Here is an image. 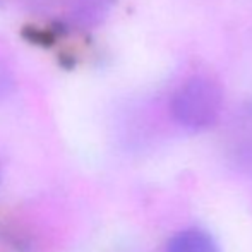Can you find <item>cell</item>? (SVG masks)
<instances>
[{
  "label": "cell",
  "mask_w": 252,
  "mask_h": 252,
  "mask_svg": "<svg viewBox=\"0 0 252 252\" xmlns=\"http://www.w3.org/2000/svg\"><path fill=\"white\" fill-rule=\"evenodd\" d=\"M16 81H14V74L9 69L7 63H3L0 60V103L10 96V93L14 91Z\"/></svg>",
  "instance_id": "cell-4"
},
{
  "label": "cell",
  "mask_w": 252,
  "mask_h": 252,
  "mask_svg": "<svg viewBox=\"0 0 252 252\" xmlns=\"http://www.w3.org/2000/svg\"><path fill=\"white\" fill-rule=\"evenodd\" d=\"M223 94L213 79L204 76L190 77L173 94L172 115L180 127L199 132L216 124L221 112Z\"/></svg>",
  "instance_id": "cell-1"
},
{
  "label": "cell",
  "mask_w": 252,
  "mask_h": 252,
  "mask_svg": "<svg viewBox=\"0 0 252 252\" xmlns=\"http://www.w3.org/2000/svg\"><path fill=\"white\" fill-rule=\"evenodd\" d=\"M226 156L233 168L252 175V98L232 117L226 132Z\"/></svg>",
  "instance_id": "cell-2"
},
{
  "label": "cell",
  "mask_w": 252,
  "mask_h": 252,
  "mask_svg": "<svg viewBox=\"0 0 252 252\" xmlns=\"http://www.w3.org/2000/svg\"><path fill=\"white\" fill-rule=\"evenodd\" d=\"M165 252H220V247L204 230L186 228L170 239Z\"/></svg>",
  "instance_id": "cell-3"
}]
</instances>
